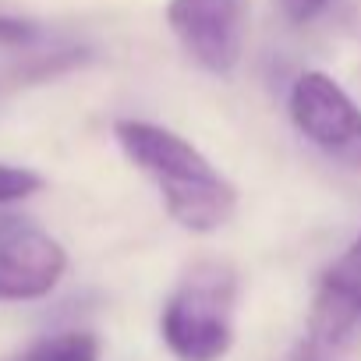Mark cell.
<instances>
[{"mask_svg":"<svg viewBox=\"0 0 361 361\" xmlns=\"http://www.w3.org/2000/svg\"><path fill=\"white\" fill-rule=\"evenodd\" d=\"M114 138L131 166H138L163 199L166 216L192 234H213L238 213V188L177 131L121 117Z\"/></svg>","mask_w":361,"mask_h":361,"instance_id":"cell-1","label":"cell"},{"mask_svg":"<svg viewBox=\"0 0 361 361\" xmlns=\"http://www.w3.org/2000/svg\"><path fill=\"white\" fill-rule=\"evenodd\" d=\"M238 273L227 262H199L173 287L159 315V336L177 361H220L234 343Z\"/></svg>","mask_w":361,"mask_h":361,"instance_id":"cell-2","label":"cell"},{"mask_svg":"<svg viewBox=\"0 0 361 361\" xmlns=\"http://www.w3.org/2000/svg\"><path fill=\"white\" fill-rule=\"evenodd\" d=\"M287 114L298 135L326 159L361 170V106L326 71H305L294 78Z\"/></svg>","mask_w":361,"mask_h":361,"instance_id":"cell-3","label":"cell"},{"mask_svg":"<svg viewBox=\"0 0 361 361\" xmlns=\"http://www.w3.org/2000/svg\"><path fill=\"white\" fill-rule=\"evenodd\" d=\"M166 25L199 68L209 75H234L248 36L245 0H170Z\"/></svg>","mask_w":361,"mask_h":361,"instance_id":"cell-4","label":"cell"},{"mask_svg":"<svg viewBox=\"0 0 361 361\" xmlns=\"http://www.w3.org/2000/svg\"><path fill=\"white\" fill-rule=\"evenodd\" d=\"M68 269V252L47 231L0 216V301L47 298Z\"/></svg>","mask_w":361,"mask_h":361,"instance_id":"cell-5","label":"cell"},{"mask_svg":"<svg viewBox=\"0 0 361 361\" xmlns=\"http://www.w3.org/2000/svg\"><path fill=\"white\" fill-rule=\"evenodd\" d=\"M312 315L361 336V234L322 273L312 301Z\"/></svg>","mask_w":361,"mask_h":361,"instance_id":"cell-6","label":"cell"},{"mask_svg":"<svg viewBox=\"0 0 361 361\" xmlns=\"http://www.w3.org/2000/svg\"><path fill=\"white\" fill-rule=\"evenodd\" d=\"M78 64H85V50H54V54H29L8 61L0 64V99L39 82H54L57 75H68Z\"/></svg>","mask_w":361,"mask_h":361,"instance_id":"cell-7","label":"cell"},{"mask_svg":"<svg viewBox=\"0 0 361 361\" xmlns=\"http://www.w3.org/2000/svg\"><path fill=\"white\" fill-rule=\"evenodd\" d=\"M103 347L96 333L85 329H64L54 336H43L36 343H29L22 354L8 357V361H99Z\"/></svg>","mask_w":361,"mask_h":361,"instance_id":"cell-8","label":"cell"},{"mask_svg":"<svg viewBox=\"0 0 361 361\" xmlns=\"http://www.w3.org/2000/svg\"><path fill=\"white\" fill-rule=\"evenodd\" d=\"M357 336L326 322V319H315L308 315V329L305 336L298 340V347L290 350L287 361H347L350 350H354Z\"/></svg>","mask_w":361,"mask_h":361,"instance_id":"cell-9","label":"cell"},{"mask_svg":"<svg viewBox=\"0 0 361 361\" xmlns=\"http://www.w3.org/2000/svg\"><path fill=\"white\" fill-rule=\"evenodd\" d=\"M43 188V177L29 166H11V163H0V206L29 199Z\"/></svg>","mask_w":361,"mask_h":361,"instance_id":"cell-10","label":"cell"},{"mask_svg":"<svg viewBox=\"0 0 361 361\" xmlns=\"http://www.w3.org/2000/svg\"><path fill=\"white\" fill-rule=\"evenodd\" d=\"M36 36H39V29L32 22L0 15V47H29Z\"/></svg>","mask_w":361,"mask_h":361,"instance_id":"cell-11","label":"cell"},{"mask_svg":"<svg viewBox=\"0 0 361 361\" xmlns=\"http://www.w3.org/2000/svg\"><path fill=\"white\" fill-rule=\"evenodd\" d=\"M329 4H333V0H280V8H283L287 22H294V25H308V22H315Z\"/></svg>","mask_w":361,"mask_h":361,"instance_id":"cell-12","label":"cell"}]
</instances>
